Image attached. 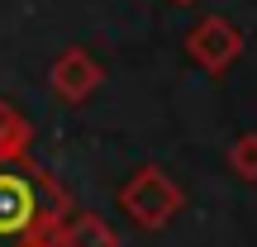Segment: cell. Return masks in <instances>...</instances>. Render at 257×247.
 Returning a JSON list of instances; mask_svg holds the SVG:
<instances>
[{
  "mask_svg": "<svg viewBox=\"0 0 257 247\" xmlns=\"http://www.w3.org/2000/svg\"><path fill=\"white\" fill-rule=\"evenodd\" d=\"M67 219V195L29 157L0 162V247H34Z\"/></svg>",
  "mask_w": 257,
  "mask_h": 247,
  "instance_id": "obj_1",
  "label": "cell"
},
{
  "mask_svg": "<svg viewBox=\"0 0 257 247\" xmlns=\"http://www.w3.org/2000/svg\"><path fill=\"white\" fill-rule=\"evenodd\" d=\"M119 200H124L128 219H134L138 228H162V223L181 209V190H176V185L167 181V171H157V166H143V171L124 185Z\"/></svg>",
  "mask_w": 257,
  "mask_h": 247,
  "instance_id": "obj_2",
  "label": "cell"
},
{
  "mask_svg": "<svg viewBox=\"0 0 257 247\" xmlns=\"http://www.w3.org/2000/svg\"><path fill=\"white\" fill-rule=\"evenodd\" d=\"M186 53H191L195 62L205 67V72H224L229 62H238V53H243V34H238V24H229V19L210 15V19H200V24L191 29V38H186Z\"/></svg>",
  "mask_w": 257,
  "mask_h": 247,
  "instance_id": "obj_3",
  "label": "cell"
},
{
  "mask_svg": "<svg viewBox=\"0 0 257 247\" xmlns=\"http://www.w3.org/2000/svg\"><path fill=\"white\" fill-rule=\"evenodd\" d=\"M100 76H105L100 62H95L86 48H67V53L53 62V76H48V81H53V91L62 95L67 105H81L86 95L100 86Z\"/></svg>",
  "mask_w": 257,
  "mask_h": 247,
  "instance_id": "obj_4",
  "label": "cell"
},
{
  "mask_svg": "<svg viewBox=\"0 0 257 247\" xmlns=\"http://www.w3.org/2000/svg\"><path fill=\"white\" fill-rule=\"evenodd\" d=\"M48 242L53 247H119L114 228L100 219V214H67Z\"/></svg>",
  "mask_w": 257,
  "mask_h": 247,
  "instance_id": "obj_5",
  "label": "cell"
},
{
  "mask_svg": "<svg viewBox=\"0 0 257 247\" xmlns=\"http://www.w3.org/2000/svg\"><path fill=\"white\" fill-rule=\"evenodd\" d=\"M24 147H29V119L10 100H0V162L24 157Z\"/></svg>",
  "mask_w": 257,
  "mask_h": 247,
  "instance_id": "obj_6",
  "label": "cell"
},
{
  "mask_svg": "<svg viewBox=\"0 0 257 247\" xmlns=\"http://www.w3.org/2000/svg\"><path fill=\"white\" fill-rule=\"evenodd\" d=\"M229 166L243 176V181H257V133H243L238 143L229 147Z\"/></svg>",
  "mask_w": 257,
  "mask_h": 247,
  "instance_id": "obj_7",
  "label": "cell"
},
{
  "mask_svg": "<svg viewBox=\"0 0 257 247\" xmlns=\"http://www.w3.org/2000/svg\"><path fill=\"white\" fill-rule=\"evenodd\" d=\"M34 247H53V242H34Z\"/></svg>",
  "mask_w": 257,
  "mask_h": 247,
  "instance_id": "obj_8",
  "label": "cell"
}]
</instances>
